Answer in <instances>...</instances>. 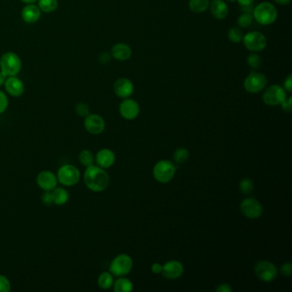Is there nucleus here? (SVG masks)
I'll return each instance as SVG.
<instances>
[{"label": "nucleus", "mask_w": 292, "mask_h": 292, "mask_svg": "<svg viewBox=\"0 0 292 292\" xmlns=\"http://www.w3.org/2000/svg\"><path fill=\"white\" fill-rule=\"evenodd\" d=\"M241 212L246 218L255 219L260 218L262 214V206L259 201L253 198L244 199L240 205Z\"/></svg>", "instance_id": "9b49d317"}, {"label": "nucleus", "mask_w": 292, "mask_h": 292, "mask_svg": "<svg viewBox=\"0 0 292 292\" xmlns=\"http://www.w3.org/2000/svg\"><path fill=\"white\" fill-rule=\"evenodd\" d=\"M183 264L180 261H170L163 266L161 273L168 279H176L183 275Z\"/></svg>", "instance_id": "f3484780"}, {"label": "nucleus", "mask_w": 292, "mask_h": 292, "mask_svg": "<svg viewBox=\"0 0 292 292\" xmlns=\"http://www.w3.org/2000/svg\"><path fill=\"white\" fill-rule=\"evenodd\" d=\"M111 55L118 61H126L132 56V50L131 46L125 43H117L113 46Z\"/></svg>", "instance_id": "412c9836"}, {"label": "nucleus", "mask_w": 292, "mask_h": 292, "mask_svg": "<svg viewBox=\"0 0 292 292\" xmlns=\"http://www.w3.org/2000/svg\"><path fill=\"white\" fill-rule=\"evenodd\" d=\"M242 41L247 49L253 53H259L263 51L268 45V39L266 36L259 31L247 33L245 36H243Z\"/></svg>", "instance_id": "0eeeda50"}, {"label": "nucleus", "mask_w": 292, "mask_h": 292, "mask_svg": "<svg viewBox=\"0 0 292 292\" xmlns=\"http://www.w3.org/2000/svg\"><path fill=\"white\" fill-rule=\"evenodd\" d=\"M41 201H42L43 204L46 205V206H52L54 204L52 191H45L41 196Z\"/></svg>", "instance_id": "c9c22d12"}, {"label": "nucleus", "mask_w": 292, "mask_h": 292, "mask_svg": "<svg viewBox=\"0 0 292 292\" xmlns=\"http://www.w3.org/2000/svg\"><path fill=\"white\" fill-rule=\"evenodd\" d=\"M113 283H114L113 275L110 272H103L98 278V285L99 288L103 290H108L111 287H113Z\"/></svg>", "instance_id": "393cba45"}, {"label": "nucleus", "mask_w": 292, "mask_h": 292, "mask_svg": "<svg viewBox=\"0 0 292 292\" xmlns=\"http://www.w3.org/2000/svg\"><path fill=\"white\" fill-rule=\"evenodd\" d=\"M119 113L123 118L127 120H133L137 117L140 113V106L134 99H123L119 106Z\"/></svg>", "instance_id": "ddd939ff"}, {"label": "nucleus", "mask_w": 292, "mask_h": 292, "mask_svg": "<svg viewBox=\"0 0 292 292\" xmlns=\"http://www.w3.org/2000/svg\"><path fill=\"white\" fill-rule=\"evenodd\" d=\"M21 2H23L24 4H35L38 0H21Z\"/></svg>", "instance_id": "de8ad7c7"}, {"label": "nucleus", "mask_w": 292, "mask_h": 292, "mask_svg": "<svg viewBox=\"0 0 292 292\" xmlns=\"http://www.w3.org/2000/svg\"><path fill=\"white\" fill-rule=\"evenodd\" d=\"M111 59H112V55L109 53H103L99 56V63H102V64L109 63Z\"/></svg>", "instance_id": "58836bf2"}, {"label": "nucleus", "mask_w": 292, "mask_h": 292, "mask_svg": "<svg viewBox=\"0 0 292 292\" xmlns=\"http://www.w3.org/2000/svg\"><path fill=\"white\" fill-rule=\"evenodd\" d=\"M209 4H210L209 0H190L189 8L194 13L200 14L208 10Z\"/></svg>", "instance_id": "b1692460"}, {"label": "nucleus", "mask_w": 292, "mask_h": 292, "mask_svg": "<svg viewBox=\"0 0 292 292\" xmlns=\"http://www.w3.org/2000/svg\"><path fill=\"white\" fill-rule=\"evenodd\" d=\"M273 1L276 2L277 4H281V5H285V4H290L292 0H273Z\"/></svg>", "instance_id": "49530a36"}, {"label": "nucleus", "mask_w": 292, "mask_h": 292, "mask_svg": "<svg viewBox=\"0 0 292 292\" xmlns=\"http://www.w3.org/2000/svg\"><path fill=\"white\" fill-rule=\"evenodd\" d=\"M254 273L261 281L272 282L277 277L278 269L271 261H261L254 266Z\"/></svg>", "instance_id": "9d476101"}, {"label": "nucleus", "mask_w": 292, "mask_h": 292, "mask_svg": "<svg viewBox=\"0 0 292 292\" xmlns=\"http://www.w3.org/2000/svg\"><path fill=\"white\" fill-rule=\"evenodd\" d=\"M162 268L163 267L159 263H154L152 266L151 270L155 274H158V273H161Z\"/></svg>", "instance_id": "79ce46f5"}, {"label": "nucleus", "mask_w": 292, "mask_h": 292, "mask_svg": "<svg viewBox=\"0 0 292 292\" xmlns=\"http://www.w3.org/2000/svg\"><path fill=\"white\" fill-rule=\"evenodd\" d=\"M209 6L211 14L217 20H223L229 14V8L224 0H213Z\"/></svg>", "instance_id": "6ab92c4d"}, {"label": "nucleus", "mask_w": 292, "mask_h": 292, "mask_svg": "<svg viewBox=\"0 0 292 292\" xmlns=\"http://www.w3.org/2000/svg\"><path fill=\"white\" fill-rule=\"evenodd\" d=\"M284 88L289 93L292 92V75H289L284 82Z\"/></svg>", "instance_id": "ea45409f"}, {"label": "nucleus", "mask_w": 292, "mask_h": 292, "mask_svg": "<svg viewBox=\"0 0 292 292\" xmlns=\"http://www.w3.org/2000/svg\"><path fill=\"white\" fill-rule=\"evenodd\" d=\"M133 267L131 257L125 253H121L113 259L109 267V272L116 277H123L129 274Z\"/></svg>", "instance_id": "423d86ee"}, {"label": "nucleus", "mask_w": 292, "mask_h": 292, "mask_svg": "<svg viewBox=\"0 0 292 292\" xmlns=\"http://www.w3.org/2000/svg\"><path fill=\"white\" fill-rule=\"evenodd\" d=\"M21 18L27 23H35L39 21L41 11L38 5L35 4H28L21 11Z\"/></svg>", "instance_id": "aec40b11"}, {"label": "nucleus", "mask_w": 292, "mask_h": 292, "mask_svg": "<svg viewBox=\"0 0 292 292\" xmlns=\"http://www.w3.org/2000/svg\"><path fill=\"white\" fill-rule=\"evenodd\" d=\"M236 0H225V2H230V3H233V2H235Z\"/></svg>", "instance_id": "09e8293b"}, {"label": "nucleus", "mask_w": 292, "mask_h": 292, "mask_svg": "<svg viewBox=\"0 0 292 292\" xmlns=\"http://www.w3.org/2000/svg\"><path fill=\"white\" fill-rule=\"evenodd\" d=\"M21 60L17 53L7 52L0 58V71L6 77H15L21 71Z\"/></svg>", "instance_id": "7ed1b4c3"}, {"label": "nucleus", "mask_w": 292, "mask_h": 292, "mask_svg": "<svg viewBox=\"0 0 292 292\" xmlns=\"http://www.w3.org/2000/svg\"><path fill=\"white\" fill-rule=\"evenodd\" d=\"M280 273L284 276H292V262H286L282 265L280 268Z\"/></svg>", "instance_id": "e433bc0d"}, {"label": "nucleus", "mask_w": 292, "mask_h": 292, "mask_svg": "<svg viewBox=\"0 0 292 292\" xmlns=\"http://www.w3.org/2000/svg\"><path fill=\"white\" fill-rule=\"evenodd\" d=\"M113 289L116 292H131L133 291V284L129 278L120 277L113 283Z\"/></svg>", "instance_id": "5701e85b"}, {"label": "nucleus", "mask_w": 292, "mask_h": 292, "mask_svg": "<svg viewBox=\"0 0 292 292\" xmlns=\"http://www.w3.org/2000/svg\"><path fill=\"white\" fill-rule=\"evenodd\" d=\"M268 84V79L263 73L253 71L247 76L243 87L248 93L257 94L262 91Z\"/></svg>", "instance_id": "6e6552de"}, {"label": "nucleus", "mask_w": 292, "mask_h": 292, "mask_svg": "<svg viewBox=\"0 0 292 292\" xmlns=\"http://www.w3.org/2000/svg\"><path fill=\"white\" fill-rule=\"evenodd\" d=\"M58 6V0H38V7L41 12L52 13Z\"/></svg>", "instance_id": "bb28decb"}, {"label": "nucleus", "mask_w": 292, "mask_h": 292, "mask_svg": "<svg viewBox=\"0 0 292 292\" xmlns=\"http://www.w3.org/2000/svg\"><path fill=\"white\" fill-rule=\"evenodd\" d=\"M243 33L242 31V29L237 27H233V28H230L228 30V39L233 43H240L243 40Z\"/></svg>", "instance_id": "c85d7f7f"}, {"label": "nucleus", "mask_w": 292, "mask_h": 292, "mask_svg": "<svg viewBox=\"0 0 292 292\" xmlns=\"http://www.w3.org/2000/svg\"><path fill=\"white\" fill-rule=\"evenodd\" d=\"M239 188L241 192L243 194H250L253 190V181L249 178H244L239 183Z\"/></svg>", "instance_id": "2f4dec72"}, {"label": "nucleus", "mask_w": 292, "mask_h": 292, "mask_svg": "<svg viewBox=\"0 0 292 292\" xmlns=\"http://www.w3.org/2000/svg\"><path fill=\"white\" fill-rule=\"evenodd\" d=\"M58 182L63 186L77 185L81 179V173L77 166L66 164L61 166L57 173Z\"/></svg>", "instance_id": "20e7f679"}, {"label": "nucleus", "mask_w": 292, "mask_h": 292, "mask_svg": "<svg viewBox=\"0 0 292 292\" xmlns=\"http://www.w3.org/2000/svg\"><path fill=\"white\" fill-rule=\"evenodd\" d=\"M253 15L250 13H243L240 15L239 18H237V25L239 28H249L253 22Z\"/></svg>", "instance_id": "7c9ffc66"}, {"label": "nucleus", "mask_w": 292, "mask_h": 292, "mask_svg": "<svg viewBox=\"0 0 292 292\" xmlns=\"http://www.w3.org/2000/svg\"><path fill=\"white\" fill-rule=\"evenodd\" d=\"M217 292H232L233 288L231 285L228 284H221L218 286V288L216 289Z\"/></svg>", "instance_id": "a19ab883"}, {"label": "nucleus", "mask_w": 292, "mask_h": 292, "mask_svg": "<svg viewBox=\"0 0 292 292\" xmlns=\"http://www.w3.org/2000/svg\"><path fill=\"white\" fill-rule=\"evenodd\" d=\"M84 128L88 133L99 135L106 129V123L101 116L98 114H89L85 117Z\"/></svg>", "instance_id": "f8f14e48"}, {"label": "nucleus", "mask_w": 292, "mask_h": 292, "mask_svg": "<svg viewBox=\"0 0 292 292\" xmlns=\"http://www.w3.org/2000/svg\"><path fill=\"white\" fill-rule=\"evenodd\" d=\"M9 106V99L7 95L4 92L0 90V114L4 113L7 110Z\"/></svg>", "instance_id": "f704fd0d"}, {"label": "nucleus", "mask_w": 292, "mask_h": 292, "mask_svg": "<svg viewBox=\"0 0 292 292\" xmlns=\"http://www.w3.org/2000/svg\"><path fill=\"white\" fill-rule=\"evenodd\" d=\"M75 111L78 116L81 117H86L90 114L89 106L86 103L81 102L77 104V106L75 107Z\"/></svg>", "instance_id": "473e14b6"}, {"label": "nucleus", "mask_w": 292, "mask_h": 292, "mask_svg": "<svg viewBox=\"0 0 292 292\" xmlns=\"http://www.w3.org/2000/svg\"><path fill=\"white\" fill-rule=\"evenodd\" d=\"M95 163L97 166L103 169H107L114 165L116 160V156L114 152L108 148H103L99 150L95 156Z\"/></svg>", "instance_id": "dca6fc26"}, {"label": "nucleus", "mask_w": 292, "mask_h": 292, "mask_svg": "<svg viewBox=\"0 0 292 292\" xmlns=\"http://www.w3.org/2000/svg\"><path fill=\"white\" fill-rule=\"evenodd\" d=\"M11 284L9 278L4 275L0 274V292H11Z\"/></svg>", "instance_id": "72a5a7b5"}, {"label": "nucleus", "mask_w": 292, "mask_h": 292, "mask_svg": "<svg viewBox=\"0 0 292 292\" xmlns=\"http://www.w3.org/2000/svg\"><path fill=\"white\" fill-rule=\"evenodd\" d=\"M6 78H7V77L2 71H0V87L4 84V82L6 81Z\"/></svg>", "instance_id": "a18cd8bd"}, {"label": "nucleus", "mask_w": 292, "mask_h": 292, "mask_svg": "<svg viewBox=\"0 0 292 292\" xmlns=\"http://www.w3.org/2000/svg\"><path fill=\"white\" fill-rule=\"evenodd\" d=\"M176 166L169 160L158 161L153 170V174L158 183H167L173 180L176 174Z\"/></svg>", "instance_id": "39448f33"}, {"label": "nucleus", "mask_w": 292, "mask_h": 292, "mask_svg": "<svg viewBox=\"0 0 292 292\" xmlns=\"http://www.w3.org/2000/svg\"><path fill=\"white\" fill-rule=\"evenodd\" d=\"M52 194H53V203L57 206H63L66 204L70 199V194L64 188L56 187L54 190H52Z\"/></svg>", "instance_id": "4be33fe9"}, {"label": "nucleus", "mask_w": 292, "mask_h": 292, "mask_svg": "<svg viewBox=\"0 0 292 292\" xmlns=\"http://www.w3.org/2000/svg\"><path fill=\"white\" fill-rule=\"evenodd\" d=\"M189 158H190V152L188 151L186 148H177L173 155L174 161L178 165L184 164Z\"/></svg>", "instance_id": "cd10ccee"}, {"label": "nucleus", "mask_w": 292, "mask_h": 292, "mask_svg": "<svg viewBox=\"0 0 292 292\" xmlns=\"http://www.w3.org/2000/svg\"><path fill=\"white\" fill-rule=\"evenodd\" d=\"M79 161L82 166L85 167H89V166H94L95 163V155L90 150L85 149L79 154L78 156Z\"/></svg>", "instance_id": "a878e982"}, {"label": "nucleus", "mask_w": 292, "mask_h": 292, "mask_svg": "<svg viewBox=\"0 0 292 292\" xmlns=\"http://www.w3.org/2000/svg\"><path fill=\"white\" fill-rule=\"evenodd\" d=\"M37 185L44 191H52L58 185L57 176L50 171H42L36 177Z\"/></svg>", "instance_id": "4468645a"}, {"label": "nucleus", "mask_w": 292, "mask_h": 292, "mask_svg": "<svg viewBox=\"0 0 292 292\" xmlns=\"http://www.w3.org/2000/svg\"><path fill=\"white\" fill-rule=\"evenodd\" d=\"M4 85L8 95L12 97H20L24 93V84L21 80L17 78V76L8 77Z\"/></svg>", "instance_id": "a211bd4d"}, {"label": "nucleus", "mask_w": 292, "mask_h": 292, "mask_svg": "<svg viewBox=\"0 0 292 292\" xmlns=\"http://www.w3.org/2000/svg\"><path fill=\"white\" fill-rule=\"evenodd\" d=\"M286 98L287 95L285 88L277 84L272 85L269 88H267L262 96L263 102L270 106L281 105L282 102Z\"/></svg>", "instance_id": "1a4fd4ad"}, {"label": "nucleus", "mask_w": 292, "mask_h": 292, "mask_svg": "<svg viewBox=\"0 0 292 292\" xmlns=\"http://www.w3.org/2000/svg\"><path fill=\"white\" fill-rule=\"evenodd\" d=\"M113 89L117 96L123 99H126L134 93V84L130 79L121 78L115 81Z\"/></svg>", "instance_id": "2eb2a0df"}, {"label": "nucleus", "mask_w": 292, "mask_h": 292, "mask_svg": "<svg viewBox=\"0 0 292 292\" xmlns=\"http://www.w3.org/2000/svg\"><path fill=\"white\" fill-rule=\"evenodd\" d=\"M253 18L261 25H271L278 18V10L269 2H263L253 8Z\"/></svg>", "instance_id": "f03ea898"}, {"label": "nucleus", "mask_w": 292, "mask_h": 292, "mask_svg": "<svg viewBox=\"0 0 292 292\" xmlns=\"http://www.w3.org/2000/svg\"><path fill=\"white\" fill-rule=\"evenodd\" d=\"M282 109L284 110L286 113H291L292 108V97L290 96L282 102Z\"/></svg>", "instance_id": "4c0bfd02"}, {"label": "nucleus", "mask_w": 292, "mask_h": 292, "mask_svg": "<svg viewBox=\"0 0 292 292\" xmlns=\"http://www.w3.org/2000/svg\"><path fill=\"white\" fill-rule=\"evenodd\" d=\"M83 179L88 190L96 193L102 192L109 185L110 178L107 173L105 169L95 165L87 167Z\"/></svg>", "instance_id": "f257e3e1"}, {"label": "nucleus", "mask_w": 292, "mask_h": 292, "mask_svg": "<svg viewBox=\"0 0 292 292\" xmlns=\"http://www.w3.org/2000/svg\"><path fill=\"white\" fill-rule=\"evenodd\" d=\"M247 63L249 65L250 69H252L253 71H256L258 69H260L261 65V57L259 56L256 53H251L248 58H247Z\"/></svg>", "instance_id": "c756f323"}, {"label": "nucleus", "mask_w": 292, "mask_h": 292, "mask_svg": "<svg viewBox=\"0 0 292 292\" xmlns=\"http://www.w3.org/2000/svg\"><path fill=\"white\" fill-rule=\"evenodd\" d=\"M253 8H254L253 4H250V5H245V6H241V11H243V13L252 14L253 13Z\"/></svg>", "instance_id": "37998d69"}, {"label": "nucleus", "mask_w": 292, "mask_h": 292, "mask_svg": "<svg viewBox=\"0 0 292 292\" xmlns=\"http://www.w3.org/2000/svg\"><path fill=\"white\" fill-rule=\"evenodd\" d=\"M238 2V4H240V6H245V5H250V4H253L255 0H236Z\"/></svg>", "instance_id": "c03bdc74"}]
</instances>
